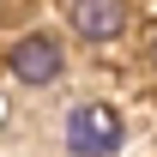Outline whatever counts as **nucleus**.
Listing matches in <instances>:
<instances>
[{
	"label": "nucleus",
	"mask_w": 157,
	"mask_h": 157,
	"mask_svg": "<svg viewBox=\"0 0 157 157\" xmlns=\"http://www.w3.org/2000/svg\"><path fill=\"white\" fill-rule=\"evenodd\" d=\"M151 55H157V36H151Z\"/></svg>",
	"instance_id": "obj_4"
},
{
	"label": "nucleus",
	"mask_w": 157,
	"mask_h": 157,
	"mask_svg": "<svg viewBox=\"0 0 157 157\" xmlns=\"http://www.w3.org/2000/svg\"><path fill=\"white\" fill-rule=\"evenodd\" d=\"M67 145L78 157H115L121 151V115L109 103H78L67 115Z\"/></svg>",
	"instance_id": "obj_1"
},
{
	"label": "nucleus",
	"mask_w": 157,
	"mask_h": 157,
	"mask_svg": "<svg viewBox=\"0 0 157 157\" xmlns=\"http://www.w3.org/2000/svg\"><path fill=\"white\" fill-rule=\"evenodd\" d=\"M12 73L24 78V85H48V78H60V42L55 36H24L18 48H12Z\"/></svg>",
	"instance_id": "obj_2"
},
{
	"label": "nucleus",
	"mask_w": 157,
	"mask_h": 157,
	"mask_svg": "<svg viewBox=\"0 0 157 157\" xmlns=\"http://www.w3.org/2000/svg\"><path fill=\"white\" fill-rule=\"evenodd\" d=\"M67 18H73L78 36H91V42H109L127 30V6L121 0H78V6H67Z\"/></svg>",
	"instance_id": "obj_3"
}]
</instances>
